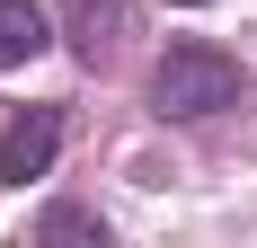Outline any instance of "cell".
<instances>
[{
	"label": "cell",
	"mask_w": 257,
	"mask_h": 248,
	"mask_svg": "<svg viewBox=\"0 0 257 248\" xmlns=\"http://www.w3.org/2000/svg\"><path fill=\"white\" fill-rule=\"evenodd\" d=\"M248 98H257V80L239 71V53L204 45V36H186L151 62V115L160 124H204V115H231Z\"/></svg>",
	"instance_id": "cell-1"
},
{
	"label": "cell",
	"mask_w": 257,
	"mask_h": 248,
	"mask_svg": "<svg viewBox=\"0 0 257 248\" xmlns=\"http://www.w3.org/2000/svg\"><path fill=\"white\" fill-rule=\"evenodd\" d=\"M62 160V106H18L0 124V186H27Z\"/></svg>",
	"instance_id": "cell-2"
},
{
	"label": "cell",
	"mask_w": 257,
	"mask_h": 248,
	"mask_svg": "<svg viewBox=\"0 0 257 248\" xmlns=\"http://www.w3.org/2000/svg\"><path fill=\"white\" fill-rule=\"evenodd\" d=\"M62 36H71V53L89 71H106L133 36V0H62Z\"/></svg>",
	"instance_id": "cell-3"
},
{
	"label": "cell",
	"mask_w": 257,
	"mask_h": 248,
	"mask_svg": "<svg viewBox=\"0 0 257 248\" xmlns=\"http://www.w3.org/2000/svg\"><path fill=\"white\" fill-rule=\"evenodd\" d=\"M45 45H53V18H45V9H36V0H0V71L36 62Z\"/></svg>",
	"instance_id": "cell-4"
},
{
	"label": "cell",
	"mask_w": 257,
	"mask_h": 248,
	"mask_svg": "<svg viewBox=\"0 0 257 248\" xmlns=\"http://www.w3.org/2000/svg\"><path fill=\"white\" fill-rule=\"evenodd\" d=\"M36 239H89V248H106V213H89V204H45V213H36Z\"/></svg>",
	"instance_id": "cell-5"
}]
</instances>
